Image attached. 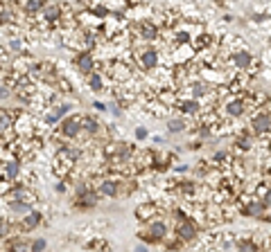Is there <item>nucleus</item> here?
<instances>
[{"mask_svg":"<svg viewBox=\"0 0 271 252\" xmlns=\"http://www.w3.org/2000/svg\"><path fill=\"white\" fill-rule=\"evenodd\" d=\"M39 223H41V214H39V212H30V214L23 218V228H25V230H34Z\"/></svg>","mask_w":271,"mask_h":252,"instance_id":"13","label":"nucleus"},{"mask_svg":"<svg viewBox=\"0 0 271 252\" xmlns=\"http://www.w3.org/2000/svg\"><path fill=\"white\" fill-rule=\"evenodd\" d=\"M167 236V228L165 223H161V220H154L152 225H149V236L147 238H154V241H161V238Z\"/></svg>","mask_w":271,"mask_h":252,"instance_id":"6","label":"nucleus"},{"mask_svg":"<svg viewBox=\"0 0 271 252\" xmlns=\"http://www.w3.org/2000/svg\"><path fill=\"white\" fill-rule=\"evenodd\" d=\"M242 212L246 216H255V218H257V216H262V212H264V202L257 200V198H253V200H248L246 205L242 207Z\"/></svg>","mask_w":271,"mask_h":252,"instance_id":"5","label":"nucleus"},{"mask_svg":"<svg viewBox=\"0 0 271 252\" xmlns=\"http://www.w3.org/2000/svg\"><path fill=\"white\" fill-rule=\"evenodd\" d=\"M113 76H115V79H126V76H129V70H126V66L117 63L115 70H113Z\"/></svg>","mask_w":271,"mask_h":252,"instance_id":"21","label":"nucleus"},{"mask_svg":"<svg viewBox=\"0 0 271 252\" xmlns=\"http://www.w3.org/2000/svg\"><path fill=\"white\" fill-rule=\"evenodd\" d=\"M9 48H12V50H16V52H18V50L23 48V45H21V40H18V38H14V40H9Z\"/></svg>","mask_w":271,"mask_h":252,"instance_id":"32","label":"nucleus"},{"mask_svg":"<svg viewBox=\"0 0 271 252\" xmlns=\"http://www.w3.org/2000/svg\"><path fill=\"white\" fill-rule=\"evenodd\" d=\"M140 32H143V38L145 40L156 38V34H158V30H156V25H154V22H143V25H140Z\"/></svg>","mask_w":271,"mask_h":252,"instance_id":"14","label":"nucleus"},{"mask_svg":"<svg viewBox=\"0 0 271 252\" xmlns=\"http://www.w3.org/2000/svg\"><path fill=\"white\" fill-rule=\"evenodd\" d=\"M253 130H255L257 135H264L271 130V115H266V112H260V115L253 117Z\"/></svg>","mask_w":271,"mask_h":252,"instance_id":"3","label":"nucleus"},{"mask_svg":"<svg viewBox=\"0 0 271 252\" xmlns=\"http://www.w3.org/2000/svg\"><path fill=\"white\" fill-rule=\"evenodd\" d=\"M61 16V7H59V4H45L43 7V18L45 20H57V18Z\"/></svg>","mask_w":271,"mask_h":252,"instance_id":"11","label":"nucleus"},{"mask_svg":"<svg viewBox=\"0 0 271 252\" xmlns=\"http://www.w3.org/2000/svg\"><path fill=\"white\" fill-rule=\"evenodd\" d=\"M12 252H27V246H23V243H12Z\"/></svg>","mask_w":271,"mask_h":252,"instance_id":"30","label":"nucleus"},{"mask_svg":"<svg viewBox=\"0 0 271 252\" xmlns=\"http://www.w3.org/2000/svg\"><path fill=\"white\" fill-rule=\"evenodd\" d=\"M9 210L16 212V214H25V216L30 214V205L23 200H9Z\"/></svg>","mask_w":271,"mask_h":252,"instance_id":"15","label":"nucleus"},{"mask_svg":"<svg viewBox=\"0 0 271 252\" xmlns=\"http://www.w3.org/2000/svg\"><path fill=\"white\" fill-rule=\"evenodd\" d=\"M140 61H143V66L147 68V70H152V68L158 63V52H156V50H147V52H143Z\"/></svg>","mask_w":271,"mask_h":252,"instance_id":"10","label":"nucleus"},{"mask_svg":"<svg viewBox=\"0 0 271 252\" xmlns=\"http://www.w3.org/2000/svg\"><path fill=\"white\" fill-rule=\"evenodd\" d=\"M99 194H102V196H108V198H115L117 196V182L115 180H104V182H99Z\"/></svg>","mask_w":271,"mask_h":252,"instance_id":"8","label":"nucleus"},{"mask_svg":"<svg viewBox=\"0 0 271 252\" xmlns=\"http://www.w3.org/2000/svg\"><path fill=\"white\" fill-rule=\"evenodd\" d=\"M154 214H156V205H154V202H145V205L136 207V216H138L140 220H147V218H152Z\"/></svg>","mask_w":271,"mask_h":252,"instance_id":"7","label":"nucleus"},{"mask_svg":"<svg viewBox=\"0 0 271 252\" xmlns=\"http://www.w3.org/2000/svg\"><path fill=\"white\" fill-rule=\"evenodd\" d=\"M77 68H79L84 74H93V68H95L93 56H90L88 52H81L79 56H77Z\"/></svg>","mask_w":271,"mask_h":252,"instance_id":"4","label":"nucleus"},{"mask_svg":"<svg viewBox=\"0 0 271 252\" xmlns=\"http://www.w3.org/2000/svg\"><path fill=\"white\" fill-rule=\"evenodd\" d=\"M95 108H97V110H106V104H99V102H95Z\"/></svg>","mask_w":271,"mask_h":252,"instance_id":"34","label":"nucleus"},{"mask_svg":"<svg viewBox=\"0 0 271 252\" xmlns=\"http://www.w3.org/2000/svg\"><path fill=\"white\" fill-rule=\"evenodd\" d=\"M226 112H228L230 117H239V115H244V102L242 99H235V102H230V104H226Z\"/></svg>","mask_w":271,"mask_h":252,"instance_id":"9","label":"nucleus"},{"mask_svg":"<svg viewBox=\"0 0 271 252\" xmlns=\"http://www.w3.org/2000/svg\"><path fill=\"white\" fill-rule=\"evenodd\" d=\"M9 94H12V90H9L7 86H0V99H7Z\"/></svg>","mask_w":271,"mask_h":252,"instance_id":"31","label":"nucleus"},{"mask_svg":"<svg viewBox=\"0 0 271 252\" xmlns=\"http://www.w3.org/2000/svg\"><path fill=\"white\" fill-rule=\"evenodd\" d=\"M269 220H271V218H269Z\"/></svg>","mask_w":271,"mask_h":252,"instance_id":"36","label":"nucleus"},{"mask_svg":"<svg viewBox=\"0 0 271 252\" xmlns=\"http://www.w3.org/2000/svg\"><path fill=\"white\" fill-rule=\"evenodd\" d=\"M88 86H90V90H95V92H99V90H102V76H99V74H90Z\"/></svg>","mask_w":271,"mask_h":252,"instance_id":"20","label":"nucleus"},{"mask_svg":"<svg viewBox=\"0 0 271 252\" xmlns=\"http://www.w3.org/2000/svg\"><path fill=\"white\" fill-rule=\"evenodd\" d=\"M59 117H61V112H59V108H54L52 112H48V115H45V122H48V124H54Z\"/></svg>","mask_w":271,"mask_h":252,"instance_id":"26","label":"nucleus"},{"mask_svg":"<svg viewBox=\"0 0 271 252\" xmlns=\"http://www.w3.org/2000/svg\"><path fill=\"white\" fill-rule=\"evenodd\" d=\"M43 7H45L43 0H30V2H25V12H30V14L43 12Z\"/></svg>","mask_w":271,"mask_h":252,"instance_id":"17","label":"nucleus"},{"mask_svg":"<svg viewBox=\"0 0 271 252\" xmlns=\"http://www.w3.org/2000/svg\"><path fill=\"white\" fill-rule=\"evenodd\" d=\"M5 171H7L9 178H18V174H21V164H18L16 160L7 162V166H5Z\"/></svg>","mask_w":271,"mask_h":252,"instance_id":"18","label":"nucleus"},{"mask_svg":"<svg viewBox=\"0 0 271 252\" xmlns=\"http://www.w3.org/2000/svg\"><path fill=\"white\" fill-rule=\"evenodd\" d=\"M197 110H199L197 99H192V102H185V104H183V112H188V115H194Z\"/></svg>","mask_w":271,"mask_h":252,"instance_id":"24","label":"nucleus"},{"mask_svg":"<svg viewBox=\"0 0 271 252\" xmlns=\"http://www.w3.org/2000/svg\"><path fill=\"white\" fill-rule=\"evenodd\" d=\"M79 126H81V117L79 115H72V117H68V120H63L61 133L66 135V138H75V135L79 133Z\"/></svg>","mask_w":271,"mask_h":252,"instance_id":"2","label":"nucleus"},{"mask_svg":"<svg viewBox=\"0 0 271 252\" xmlns=\"http://www.w3.org/2000/svg\"><path fill=\"white\" fill-rule=\"evenodd\" d=\"M181 220H179V228H176V234H179L183 241H192L194 236H197V228H194V223H190V218H185L183 214H179Z\"/></svg>","mask_w":271,"mask_h":252,"instance_id":"1","label":"nucleus"},{"mask_svg":"<svg viewBox=\"0 0 271 252\" xmlns=\"http://www.w3.org/2000/svg\"><path fill=\"white\" fill-rule=\"evenodd\" d=\"M133 252H149V250H147L145 246H136V248H133Z\"/></svg>","mask_w":271,"mask_h":252,"instance_id":"35","label":"nucleus"},{"mask_svg":"<svg viewBox=\"0 0 271 252\" xmlns=\"http://www.w3.org/2000/svg\"><path fill=\"white\" fill-rule=\"evenodd\" d=\"M81 124L86 126V130H88V133H95V130H97V122H95L93 117H81Z\"/></svg>","mask_w":271,"mask_h":252,"instance_id":"22","label":"nucleus"},{"mask_svg":"<svg viewBox=\"0 0 271 252\" xmlns=\"http://www.w3.org/2000/svg\"><path fill=\"white\" fill-rule=\"evenodd\" d=\"M167 128H170V133H181V130L185 128V122L183 120H170Z\"/></svg>","mask_w":271,"mask_h":252,"instance_id":"19","label":"nucleus"},{"mask_svg":"<svg viewBox=\"0 0 271 252\" xmlns=\"http://www.w3.org/2000/svg\"><path fill=\"white\" fill-rule=\"evenodd\" d=\"M45 248H48V243H45V238H36V241H32V252H45Z\"/></svg>","mask_w":271,"mask_h":252,"instance_id":"23","label":"nucleus"},{"mask_svg":"<svg viewBox=\"0 0 271 252\" xmlns=\"http://www.w3.org/2000/svg\"><path fill=\"white\" fill-rule=\"evenodd\" d=\"M233 61H235V66H237L239 70H244V68H248V63H251V54H248L246 50H242V52H237L233 56Z\"/></svg>","mask_w":271,"mask_h":252,"instance_id":"12","label":"nucleus"},{"mask_svg":"<svg viewBox=\"0 0 271 252\" xmlns=\"http://www.w3.org/2000/svg\"><path fill=\"white\" fill-rule=\"evenodd\" d=\"M95 200H97V194H93V192H84L79 196V205H84V207H93Z\"/></svg>","mask_w":271,"mask_h":252,"instance_id":"16","label":"nucleus"},{"mask_svg":"<svg viewBox=\"0 0 271 252\" xmlns=\"http://www.w3.org/2000/svg\"><path fill=\"white\" fill-rule=\"evenodd\" d=\"M262 202H264V207H271V189H264V196H262Z\"/></svg>","mask_w":271,"mask_h":252,"instance_id":"29","label":"nucleus"},{"mask_svg":"<svg viewBox=\"0 0 271 252\" xmlns=\"http://www.w3.org/2000/svg\"><path fill=\"white\" fill-rule=\"evenodd\" d=\"M237 252H257V248L253 246L251 241H242V243L237 246Z\"/></svg>","mask_w":271,"mask_h":252,"instance_id":"25","label":"nucleus"},{"mask_svg":"<svg viewBox=\"0 0 271 252\" xmlns=\"http://www.w3.org/2000/svg\"><path fill=\"white\" fill-rule=\"evenodd\" d=\"M237 146L246 151V148H251V140H248V138H239V140H237Z\"/></svg>","mask_w":271,"mask_h":252,"instance_id":"28","label":"nucleus"},{"mask_svg":"<svg viewBox=\"0 0 271 252\" xmlns=\"http://www.w3.org/2000/svg\"><path fill=\"white\" fill-rule=\"evenodd\" d=\"M9 115L5 110H0V130H5V128H9Z\"/></svg>","mask_w":271,"mask_h":252,"instance_id":"27","label":"nucleus"},{"mask_svg":"<svg viewBox=\"0 0 271 252\" xmlns=\"http://www.w3.org/2000/svg\"><path fill=\"white\" fill-rule=\"evenodd\" d=\"M136 138H138V140H145V138H147V130H145V128H138V130H136Z\"/></svg>","mask_w":271,"mask_h":252,"instance_id":"33","label":"nucleus"}]
</instances>
